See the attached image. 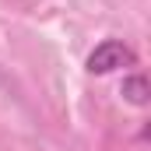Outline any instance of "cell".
<instances>
[{"instance_id":"cell-1","label":"cell","mask_w":151,"mask_h":151,"mask_svg":"<svg viewBox=\"0 0 151 151\" xmlns=\"http://www.w3.org/2000/svg\"><path fill=\"white\" fill-rule=\"evenodd\" d=\"M134 63V49L123 42V39H106V42H99L91 53H88V60H84V67L91 70V74H113L119 67H130Z\"/></svg>"},{"instance_id":"cell-2","label":"cell","mask_w":151,"mask_h":151,"mask_svg":"<svg viewBox=\"0 0 151 151\" xmlns=\"http://www.w3.org/2000/svg\"><path fill=\"white\" fill-rule=\"evenodd\" d=\"M123 99L130 102V106H148V99H151V88H148V77L144 74H130V77H123Z\"/></svg>"}]
</instances>
